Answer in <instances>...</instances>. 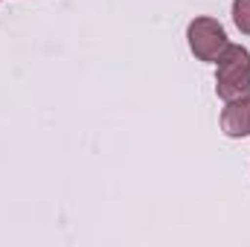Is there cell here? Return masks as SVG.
Segmentation results:
<instances>
[{
    "label": "cell",
    "mask_w": 250,
    "mask_h": 247,
    "mask_svg": "<svg viewBox=\"0 0 250 247\" xmlns=\"http://www.w3.org/2000/svg\"><path fill=\"white\" fill-rule=\"evenodd\" d=\"M221 131L230 140L250 137V96L224 102V108H221Z\"/></svg>",
    "instance_id": "3"
},
{
    "label": "cell",
    "mask_w": 250,
    "mask_h": 247,
    "mask_svg": "<svg viewBox=\"0 0 250 247\" xmlns=\"http://www.w3.org/2000/svg\"><path fill=\"white\" fill-rule=\"evenodd\" d=\"M215 93L218 99H245L250 96V50L242 44H227L215 62Z\"/></svg>",
    "instance_id": "1"
},
{
    "label": "cell",
    "mask_w": 250,
    "mask_h": 247,
    "mask_svg": "<svg viewBox=\"0 0 250 247\" xmlns=\"http://www.w3.org/2000/svg\"><path fill=\"white\" fill-rule=\"evenodd\" d=\"M187 44H189V53L204 64H215L221 59V53L227 50L230 38H227V29L221 26V21L215 18H192L187 26Z\"/></svg>",
    "instance_id": "2"
},
{
    "label": "cell",
    "mask_w": 250,
    "mask_h": 247,
    "mask_svg": "<svg viewBox=\"0 0 250 247\" xmlns=\"http://www.w3.org/2000/svg\"><path fill=\"white\" fill-rule=\"evenodd\" d=\"M230 15H233L236 29H239L242 35H250V0H233Z\"/></svg>",
    "instance_id": "4"
}]
</instances>
